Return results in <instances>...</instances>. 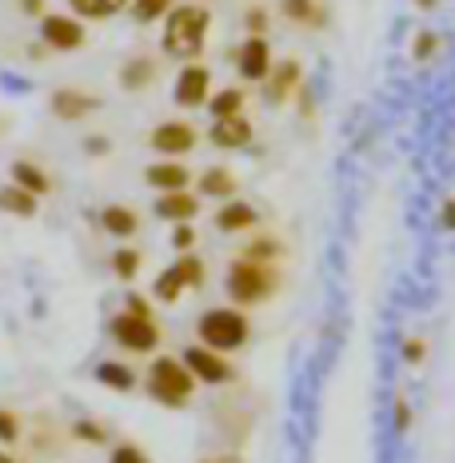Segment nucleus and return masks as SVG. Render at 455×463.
<instances>
[{"label":"nucleus","mask_w":455,"mask_h":463,"mask_svg":"<svg viewBox=\"0 0 455 463\" xmlns=\"http://www.w3.org/2000/svg\"><path fill=\"white\" fill-rule=\"evenodd\" d=\"M208 33H212V13L204 5H176L168 16H164V56H172V61H200V52H204L208 44Z\"/></svg>","instance_id":"1"},{"label":"nucleus","mask_w":455,"mask_h":463,"mask_svg":"<svg viewBox=\"0 0 455 463\" xmlns=\"http://www.w3.org/2000/svg\"><path fill=\"white\" fill-rule=\"evenodd\" d=\"M224 292H228V300L236 307L268 304L280 292V268L276 264H260V260H248V256H236L228 264Z\"/></svg>","instance_id":"2"},{"label":"nucleus","mask_w":455,"mask_h":463,"mask_svg":"<svg viewBox=\"0 0 455 463\" xmlns=\"http://www.w3.org/2000/svg\"><path fill=\"white\" fill-rule=\"evenodd\" d=\"M144 392L160 403V408H188L196 400V375L184 368L180 355H156L144 372Z\"/></svg>","instance_id":"3"},{"label":"nucleus","mask_w":455,"mask_h":463,"mask_svg":"<svg viewBox=\"0 0 455 463\" xmlns=\"http://www.w3.org/2000/svg\"><path fill=\"white\" fill-rule=\"evenodd\" d=\"M196 340L204 347H212V352L232 355L251 340V320L244 316V307H236V304L208 307V312L196 320Z\"/></svg>","instance_id":"4"},{"label":"nucleus","mask_w":455,"mask_h":463,"mask_svg":"<svg viewBox=\"0 0 455 463\" xmlns=\"http://www.w3.org/2000/svg\"><path fill=\"white\" fill-rule=\"evenodd\" d=\"M109 335L124 352L132 355H152L160 347V324L156 316H144V312H132V307H120V312L109 320Z\"/></svg>","instance_id":"5"},{"label":"nucleus","mask_w":455,"mask_h":463,"mask_svg":"<svg viewBox=\"0 0 455 463\" xmlns=\"http://www.w3.org/2000/svg\"><path fill=\"white\" fill-rule=\"evenodd\" d=\"M212 100V69L204 61H192L176 72V84H172V104L176 109H208Z\"/></svg>","instance_id":"6"},{"label":"nucleus","mask_w":455,"mask_h":463,"mask_svg":"<svg viewBox=\"0 0 455 463\" xmlns=\"http://www.w3.org/2000/svg\"><path fill=\"white\" fill-rule=\"evenodd\" d=\"M41 41H44L48 52H76V48H84L89 33H84L81 16H72V13H44L41 16Z\"/></svg>","instance_id":"7"},{"label":"nucleus","mask_w":455,"mask_h":463,"mask_svg":"<svg viewBox=\"0 0 455 463\" xmlns=\"http://www.w3.org/2000/svg\"><path fill=\"white\" fill-rule=\"evenodd\" d=\"M180 360H184V368L196 375V383L220 388V383L232 380V360L224 352H212V347H204V344H188L180 352Z\"/></svg>","instance_id":"8"},{"label":"nucleus","mask_w":455,"mask_h":463,"mask_svg":"<svg viewBox=\"0 0 455 463\" xmlns=\"http://www.w3.org/2000/svg\"><path fill=\"white\" fill-rule=\"evenodd\" d=\"M148 144H152V152L176 160V156H188V152L196 148L200 132H196V124H188V120H164L148 132Z\"/></svg>","instance_id":"9"},{"label":"nucleus","mask_w":455,"mask_h":463,"mask_svg":"<svg viewBox=\"0 0 455 463\" xmlns=\"http://www.w3.org/2000/svg\"><path fill=\"white\" fill-rule=\"evenodd\" d=\"M272 69H276V56H272V44H268V36H244V44L236 48V72H240V80L264 84Z\"/></svg>","instance_id":"10"},{"label":"nucleus","mask_w":455,"mask_h":463,"mask_svg":"<svg viewBox=\"0 0 455 463\" xmlns=\"http://www.w3.org/2000/svg\"><path fill=\"white\" fill-rule=\"evenodd\" d=\"M48 109H52L56 120H89L92 112H100V96L89 92V89H76V84H61V89H52L48 96Z\"/></svg>","instance_id":"11"},{"label":"nucleus","mask_w":455,"mask_h":463,"mask_svg":"<svg viewBox=\"0 0 455 463\" xmlns=\"http://www.w3.org/2000/svg\"><path fill=\"white\" fill-rule=\"evenodd\" d=\"M212 224H216V232H224V236H244V232H256L260 228V212L251 208L248 200L232 196V200H224V204L216 208Z\"/></svg>","instance_id":"12"},{"label":"nucleus","mask_w":455,"mask_h":463,"mask_svg":"<svg viewBox=\"0 0 455 463\" xmlns=\"http://www.w3.org/2000/svg\"><path fill=\"white\" fill-rule=\"evenodd\" d=\"M251 137H256V128H251L248 116H224V120H212V128H208V144L220 152L248 148Z\"/></svg>","instance_id":"13"},{"label":"nucleus","mask_w":455,"mask_h":463,"mask_svg":"<svg viewBox=\"0 0 455 463\" xmlns=\"http://www.w3.org/2000/svg\"><path fill=\"white\" fill-rule=\"evenodd\" d=\"M152 212H156L160 220H168V224H192V220L200 216V196L192 188L160 192V196L152 200Z\"/></svg>","instance_id":"14"},{"label":"nucleus","mask_w":455,"mask_h":463,"mask_svg":"<svg viewBox=\"0 0 455 463\" xmlns=\"http://www.w3.org/2000/svg\"><path fill=\"white\" fill-rule=\"evenodd\" d=\"M144 184L156 188V196H160V192L192 188V168H188V164H180V160L160 156V160H152L148 168H144Z\"/></svg>","instance_id":"15"},{"label":"nucleus","mask_w":455,"mask_h":463,"mask_svg":"<svg viewBox=\"0 0 455 463\" xmlns=\"http://www.w3.org/2000/svg\"><path fill=\"white\" fill-rule=\"evenodd\" d=\"M299 84H304V69H299V61H280L276 69L268 72V80H264V96L272 104H292Z\"/></svg>","instance_id":"16"},{"label":"nucleus","mask_w":455,"mask_h":463,"mask_svg":"<svg viewBox=\"0 0 455 463\" xmlns=\"http://www.w3.org/2000/svg\"><path fill=\"white\" fill-rule=\"evenodd\" d=\"M156 76H160V61L156 56H148V52H137V56H128V61L120 64V89L124 92H144V89H152L156 84Z\"/></svg>","instance_id":"17"},{"label":"nucleus","mask_w":455,"mask_h":463,"mask_svg":"<svg viewBox=\"0 0 455 463\" xmlns=\"http://www.w3.org/2000/svg\"><path fill=\"white\" fill-rule=\"evenodd\" d=\"M100 228H104V236H112V240H132L140 232V212L132 204H104Z\"/></svg>","instance_id":"18"},{"label":"nucleus","mask_w":455,"mask_h":463,"mask_svg":"<svg viewBox=\"0 0 455 463\" xmlns=\"http://www.w3.org/2000/svg\"><path fill=\"white\" fill-rule=\"evenodd\" d=\"M236 188H240L236 176H232L224 164H212V168H204L196 176V196L200 200H220V204H224V200L236 196Z\"/></svg>","instance_id":"19"},{"label":"nucleus","mask_w":455,"mask_h":463,"mask_svg":"<svg viewBox=\"0 0 455 463\" xmlns=\"http://www.w3.org/2000/svg\"><path fill=\"white\" fill-rule=\"evenodd\" d=\"M280 13H284V21L288 24H296V28H324L327 24V8H324V0H280Z\"/></svg>","instance_id":"20"},{"label":"nucleus","mask_w":455,"mask_h":463,"mask_svg":"<svg viewBox=\"0 0 455 463\" xmlns=\"http://www.w3.org/2000/svg\"><path fill=\"white\" fill-rule=\"evenodd\" d=\"M8 176H13L16 188L33 192V196H41V200L52 192V176H48V168H44V164H36V160H13Z\"/></svg>","instance_id":"21"},{"label":"nucleus","mask_w":455,"mask_h":463,"mask_svg":"<svg viewBox=\"0 0 455 463\" xmlns=\"http://www.w3.org/2000/svg\"><path fill=\"white\" fill-rule=\"evenodd\" d=\"M92 375H96V383H104L109 392H120V395L137 392V383H140V380H137V372H132L124 360H100Z\"/></svg>","instance_id":"22"},{"label":"nucleus","mask_w":455,"mask_h":463,"mask_svg":"<svg viewBox=\"0 0 455 463\" xmlns=\"http://www.w3.org/2000/svg\"><path fill=\"white\" fill-rule=\"evenodd\" d=\"M0 212H8V216H21V220H33L36 212H41V196H33V192L8 184V188H0Z\"/></svg>","instance_id":"23"},{"label":"nucleus","mask_w":455,"mask_h":463,"mask_svg":"<svg viewBox=\"0 0 455 463\" xmlns=\"http://www.w3.org/2000/svg\"><path fill=\"white\" fill-rule=\"evenodd\" d=\"M72 5V16L81 21H112L116 13L128 8V0H69Z\"/></svg>","instance_id":"24"},{"label":"nucleus","mask_w":455,"mask_h":463,"mask_svg":"<svg viewBox=\"0 0 455 463\" xmlns=\"http://www.w3.org/2000/svg\"><path fill=\"white\" fill-rule=\"evenodd\" d=\"M244 104H248L244 89H220V92H212L208 112H212V120H224V116H244Z\"/></svg>","instance_id":"25"},{"label":"nucleus","mask_w":455,"mask_h":463,"mask_svg":"<svg viewBox=\"0 0 455 463\" xmlns=\"http://www.w3.org/2000/svg\"><path fill=\"white\" fill-rule=\"evenodd\" d=\"M240 256L260 260V264H280V256H284V244H280L276 236H268V232H260V236L248 240V248H244Z\"/></svg>","instance_id":"26"},{"label":"nucleus","mask_w":455,"mask_h":463,"mask_svg":"<svg viewBox=\"0 0 455 463\" xmlns=\"http://www.w3.org/2000/svg\"><path fill=\"white\" fill-rule=\"evenodd\" d=\"M180 272L184 279V288H204V279H208V268H204V260H200L196 252H180L176 256V264H172Z\"/></svg>","instance_id":"27"},{"label":"nucleus","mask_w":455,"mask_h":463,"mask_svg":"<svg viewBox=\"0 0 455 463\" xmlns=\"http://www.w3.org/2000/svg\"><path fill=\"white\" fill-rule=\"evenodd\" d=\"M184 292H188V288H184V279H180L176 268H164V272L156 276V284H152V296H156L160 304H176Z\"/></svg>","instance_id":"28"},{"label":"nucleus","mask_w":455,"mask_h":463,"mask_svg":"<svg viewBox=\"0 0 455 463\" xmlns=\"http://www.w3.org/2000/svg\"><path fill=\"white\" fill-rule=\"evenodd\" d=\"M176 8V0H132V21L137 24H156Z\"/></svg>","instance_id":"29"},{"label":"nucleus","mask_w":455,"mask_h":463,"mask_svg":"<svg viewBox=\"0 0 455 463\" xmlns=\"http://www.w3.org/2000/svg\"><path fill=\"white\" fill-rule=\"evenodd\" d=\"M140 264H144V256L137 252V248H116L112 252V276L116 279H137V272H140Z\"/></svg>","instance_id":"30"},{"label":"nucleus","mask_w":455,"mask_h":463,"mask_svg":"<svg viewBox=\"0 0 455 463\" xmlns=\"http://www.w3.org/2000/svg\"><path fill=\"white\" fill-rule=\"evenodd\" d=\"M69 428L81 443H92V448H104V443H109V428H104L100 420H76V423H69Z\"/></svg>","instance_id":"31"},{"label":"nucleus","mask_w":455,"mask_h":463,"mask_svg":"<svg viewBox=\"0 0 455 463\" xmlns=\"http://www.w3.org/2000/svg\"><path fill=\"white\" fill-rule=\"evenodd\" d=\"M21 431H24L21 411H13V408H0V443H5V448H13V443L21 439Z\"/></svg>","instance_id":"32"},{"label":"nucleus","mask_w":455,"mask_h":463,"mask_svg":"<svg viewBox=\"0 0 455 463\" xmlns=\"http://www.w3.org/2000/svg\"><path fill=\"white\" fill-rule=\"evenodd\" d=\"M109 463H148V451L132 439H120L109 448Z\"/></svg>","instance_id":"33"},{"label":"nucleus","mask_w":455,"mask_h":463,"mask_svg":"<svg viewBox=\"0 0 455 463\" xmlns=\"http://www.w3.org/2000/svg\"><path fill=\"white\" fill-rule=\"evenodd\" d=\"M435 52H440V36H435V33H420V36H415V44H412V56H415V61L428 64Z\"/></svg>","instance_id":"34"},{"label":"nucleus","mask_w":455,"mask_h":463,"mask_svg":"<svg viewBox=\"0 0 455 463\" xmlns=\"http://www.w3.org/2000/svg\"><path fill=\"white\" fill-rule=\"evenodd\" d=\"M172 248H176V252H196V228L192 224L172 228Z\"/></svg>","instance_id":"35"},{"label":"nucleus","mask_w":455,"mask_h":463,"mask_svg":"<svg viewBox=\"0 0 455 463\" xmlns=\"http://www.w3.org/2000/svg\"><path fill=\"white\" fill-rule=\"evenodd\" d=\"M423 355H428V344H423L420 335H408V340H403V360L415 368V364H423Z\"/></svg>","instance_id":"36"},{"label":"nucleus","mask_w":455,"mask_h":463,"mask_svg":"<svg viewBox=\"0 0 455 463\" xmlns=\"http://www.w3.org/2000/svg\"><path fill=\"white\" fill-rule=\"evenodd\" d=\"M244 24H248V36H268V13L264 8H248Z\"/></svg>","instance_id":"37"},{"label":"nucleus","mask_w":455,"mask_h":463,"mask_svg":"<svg viewBox=\"0 0 455 463\" xmlns=\"http://www.w3.org/2000/svg\"><path fill=\"white\" fill-rule=\"evenodd\" d=\"M395 428H400V431H408V428H412V403L403 400V395L395 400Z\"/></svg>","instance_id":"38"},{"label":"nucleus","mask_w":455,"mask_h":463,"mask_svg":"<svg viewBox=\"0 0 455 463\" xmlns=\"http://www.w3.org/2000/svg\"><path fill=\"white\" fill-rule=\"evenodd\" d=\"M440 224L448 228V232H455V196L443 200V208H440Z\"/></svg>","instance_id":"39"},{"label":"nucleus","mask_w":455,"mask_h":463,"mask_svg":"<svg viewBox=\"0 0 455 463\" xmlns=\"http://www.w3.org/2000/svg\"><path fill=\"white\" fill-rule=\"evenodd\" d=\"M24 16H44V0H16Z\"/></svg>","instance_id":"40"},{"label":"nucleus","mask_w":455,"mask_h":463,"mask_svg":"<svg viewBox=\"0 0 455 463\" xmlns=\"http://www.w3.org/2000/svg\"><path fill=\"white\" fill-rule=\"evenodd\" d=\"M124 307H132V312H144V316H152L148 300H140V296H128V304H124Z\"/></svg>","instance_id":"41"},{"label":"nucleus","mask_w":455,"mask_h":463,"mask_svg":"<svg viewBox=\"0 0 455 463\" xmlns=\"http://www.w3.org/2000/svg\"><path fill=\"white\" fill-rule=\"evenodd\" d=\"M415 8H420V13H435V8H440V0H415Z\"/></svg>","instance_id":"42"},{"label":"nucleus","mask_w":455,"mask_h":463,"mask_svg":"<svg viewBox=\"0 0 455 463\" xmlns=\"http://www.w3.org/2000/svg\"><path fill=\"white\" fill-rule=\"evenodd\" d=\"M89 152H109V140H89Z\"/></svg>","instance_id":"43"},{"label":"nucleus","mask_w":455,"mask_h":463,"mask_svg":"<svg viewBox=\"0 0 455 463\" xmlns=\"http://www.w3.org/2000/svg\"><path fill=\"white\" fill-rule=\"evenodd\" d=\"M0 463H21L16 456H8V451H0Z\"/></svg>","instance_id":"44"}]
</instances>
